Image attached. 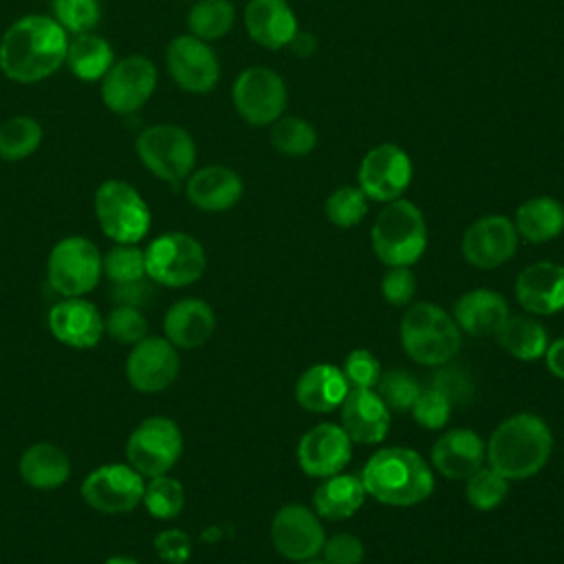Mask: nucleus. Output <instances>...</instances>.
Wrapping results in <instances>:
<instances>
[{
  "label": "nucleus",
  "instance_id": "nucleus-1",
  "mask_svg": "<svg viewBox=\"0 0 564 564\" xmlns=\"http://www.w3.org/2000/svg\"><path fill=\"white\" fill-rule=\"evenodd\" d=\"M68 33L48 15L15 20L0 40V70L18 84L51 77L64 62Z\"/></svg>",
  "mask_w": 564,
  "mask_h": 564
},
{
  "label": "nucleus",
  "instance_id": "nucleus-2",
  "mask_svg": "<svg viewBox=\"0 0 564 564\" xmlns=\"http://www.w3.org/2000/svg\"><path fill=\"white\" fill-rule=\"evenodd\" d=\"M485 449L491 469L507 480H522L546 465L553 452V434L538 414L520 412L491 432Z\"/></svg>",
  "mask_w": 564,
  "mask_h": 564
},
{
  "label": "nucleus",
  "instance_id": "nucleus-3",
  "mask_svg": "<svg viewBox=\"0 0 564 564\" xmlns=\"http://www.w3.org/2000/svg\"><path fill=\"white\" fill-rule=\"evenodd\" d=\"M366 494L388 507H414L434 491L430 465L408 447H383L375 452L364 469Z\"/></svg>",
  "mask_w": 564,
  "mask_h": 564
},
{
  "label": "nucleus",
  "instance_id": "nucleus-4",
  "mask_svg": "<svg viewBox=\"0 0 564 564\" xmlns=\"http://www.w3.org/2000/svg\"><path fill=\"white\" fill-rule=\"evenodd\" d=\"M370 245L386 267L414 264L427 247L423 212L408 198L383 203L370 229Z\"/></svg>",
  "mask_w": 564,
  "mask_h": 564
},
{
  "label": "nucleus",
  "instance_id": "nucleus-5",
  "mask_svg": "<svg viewBox=\"0 0 564 564\" xmlns=\"http://www.w3.org/2000/svg\"><path fill=\"white\" fill-rule=\"evenodd\" d=\"M401 344L416 364L445 366L460 348V328L438 304L416 302L401 317Z\"/></svg>",
  "mask_w": 564,
  "mask_h": 564
},
{
  "label": "nucleus",
  "instance_id": "nucleus-6",
  "mask_svg": "<svg viewBox=\"0 0 564 564\" xmlns=\"http://www.w3.org/2000/svg\"><path fill=\"white\" fill-rule=\"evenodd\" d=\"M134 152L148 172L172 187H178L194 172L196 141L176 123L143 128L134 141Z\"/></svg>",
  "mask_w": 564,
  "mask_h": 564
},
{
  "label": "nucleus",
  "instance_id": "nucleus-7",
  "mask_svg": "<svg viewBox=\"0 0 564 564\" xmlns=\"http://www.w3.org/2000/svg\"><path fill=\"white\" fill-rule=\"evenodd\" d=\"M95 214L101 231L119 245H137L152 220L141 194L119 178H108L97 187Z\"/></svg>",
  "mask_w": 564,
  "mask_h": 564
},
{
  "label": "nucleus",
  "instance_id": "nucleus-8",
  "mask_svg": "<svg viewBox=\"0 0 564 564\" xmlns=\"http://www.w3.org/2000/svg\"><path fill=\"white\" fill-rule=\"evenodd\" d=\"M104 273V256L84 236L62 238L48 253V284L64 297H82L93 291Z\"/></svg>",
  "mask_w": 564,
  "mask_h": 564
},
{
  "label": "nucleus",
  "instance_id": "nucleus-9",
  "mask_svg": "<svg viewBox=\"0 0 564 564\" xmlns=\"http://www.w3.org/2000/svg\"><path fill=\"white\" fill-rule=\"evenodd\" d=\"M231 101L245 123L264 128L284 115L289 88L282 75L273 68L249 66L234 79Z\"/></svg>",
  "mask_w": 564,
  "mask_h": 564
},
{
  "label": "nucleus",
  "instance_id": "nucleus-10",
  "mask_svg": "<svg viewBox=\"0 0 564 564\" xmlns=\"http://www.w3.org/2000/svg\"><path fill=\"white\" fill-rule=\"evenodd\" d=\"M145 253V275L165 286H187L205 271L203 245L183 231L154 238Z\"/></svg>",
  "mask_w": 564,
  "mask_h": 564
},
{
  "label": "nucleus",
  "instance_id": "nucleus-11",
  "mask_svg": "<svg viewBox=\"0 0 564 564\" xmlns=\"http://www.w3.org/2000/svg\"><path fill=\"white\" fill-rule=\"evenodd\" d=\"M183 449V436L178 425L167 416H150L141 421L126 445L128 463L141 476L167 474L178 460Z\"/></svg>",
  "mask_w": 564,
  "mask_h": 564
},
{
  "label": "nucleus",
  "instance_id": "nucleus-12",
  "mask_svg": "<svg viewBox=\"0 0 564 564\" xmlns=\"http://www.w3.org/2000/svg\"><path fill=\"white\" fill-rule=\"evenodd\" d=\"M412 183V161L397 143L370 148L357 170V185L368 200L390 203L403 196Z\"/></svg>",
  "mask_w": 564,
  "mask_h": 564
},
{
  "label": "nucleus",
  "instance_id": "nucleus-13",
  "mask_svg": "<svg viewBox=\"0 0 564 564\" xmlns=\"http://www.w3.org/2000/svg\"><path fill=\"white\" fill-rule=\"evenodd\" d=\"M156 66L145 55H128L110 66L101 79V101L115 115L137 112L156 88Z\"/></svg>",
  "mask_w": 564,
  "mask_h": 564
},
{
  "label": "nucleus",
  "instance_id": "nucleus-14",
  "mask_svg": "<svg viewBox=\"0 0 564 564\" xmlns=\"http://www.w3.org/2000/svg\"><path fill=\"white\" fill-rule=\"evenodd\" d=\"M143 476L123 463H108L90 471L82 482V498L104 513L132 511L143 498Z\"/></svg>",
  "mask_w": 564,
  "mask_h": 564
},
{
  "label": "nucleus",
  "instance_id": "nucleus-15",
  "mask_svg": "<svg viewBox=\"0 0 564 564\" xmlns=\"http://www.w3.org/2000/svg\"><path fill=\"white\" fill-rule=\"evenodd\" d=\"M165 66L176 86L194 95L212 93L220 79V62L214 48L194 35H176L167 44Z\"/></svg>",
  "mask_w": 564,
  "mask_h": 564
},
{
  "label": "nucleus",
  "instance_id": "nucleus-16",
  "mask_svg": "<svg viewBox=\"0 0 564 564\" xmlns=\"http://www.w3.org/2000/svg\"><path fill=\"white\" fill-rule=\"evenodd\" d=\"M518 240L520 236L511 218L502 214H487L465 229L460 238V253L476 269H496L516 256Z\"/></svg>",
  "mask_w": 564,
  "mask_h": 564
},
{
  "label": "nucleus",
  "instance_id": "nucleus-17",
  "mask_svg": "<svg viewBox=\"0 0 564 564\" xmlns=\"http://www.w3.org/2000/svg\"><path fill=\"white\" fill-rule=\"evenodd\" d=\"M324 540L326 533L319 516L304 505H284L271 520V542L286 560L302 562L319 555Z\"/></svg>",
  "mask_w": 564,
  "mask_h": 564
},
{
  "label": "nucleus",
  "instance_id": "nucleus-18",
  "mask_svg": "<svg viewBox=\"0 0 564 564\" xmlns=\"http://www.w3.org/2000/svg\"><path fill=\"white\" fill-rule=\"evenodd\" d=\"M352 456V441L335 423L311 427L297 443V465L306 476L328 478L339 474Z\"/></svg>",
  "mask_w": 564,
  "mask_h": 564
},
{
  "label": "nucleus",
  "instance_id": "nucleus-19",
  "mask_svg": "<svg viewBox=\"0 0 564 564\" xmlns=\"http://www.w3.org/2000/svg\"><path fill=\"white\" fill-rule=\"evenodd\" d=\"M126 375L139 392L165 390L178 375L176 346L165 337H143L128 355Z\"/></svg>",
  "mask_w": 564,
  "mask_h": 564
},
{
  "label": "nucleus",
  "instance_id": "nucleus-20",
  "mask_svg": "<svg viewBox=\"0 0 564 564\" xmlns=\"http://www.w3.org/2000/svg\"><path fill=\"white\" fill-rule=\"evenodd\" d=\"M339 425L352 443L375 445L390 427V410L372 388H350L339 405Z\"/></svg>",
  "mask_w": 564,
  "mask_h": 564
},
{
  "label": "nucleus",
  "instance_id": "nucleus-21",
  "mask_svg": "<svg viewBox=\"0 0 564 564\" xmlns=\"http://www.w3.org/2000/svg\"><path fill=\"white\" fill-rule=\"evenodd\" d=\"M242 20L247 35L269 51L286 48L300 31L295 11L286 0H249Z\"/></svg>",
  "mask_w": 564,
  "mask_h": 564
},
{
  "label": "nucleus",
  "instance_id": "nucleus-22",
  "mask_svg": "<svg viewBox=\"0 0 564 564\" xmlns=\"http://www.w3.org/2000/svg\"><path fill=\"white\" fill-rule=\"evenodd\" d=\"M51 333L66 346L93 348L104 335V317L82 297H64L48 311Z\"/></svg>",
  "mask_w": 564,
  "mask_h": 564
},
{
  "label": "nucleus",
  "instance_id": "nucleus-23",
  "mask_svg": "<svg viewBox=\"0 0 564 564\" xmlns=\"http://www.w3.org/2000/svg\"><path fill=\"white\" fill-rule=\"evenodd\" d=\"M516 297L522 308L535 315H551L564 308V267L533 262L516 280Z\"/></svg>",
  "mask_w": 564,
  "mask_h": 564
},
{
  "label": "nucleus",
  "instance_id": "nucleus-24",
  "mask_svg": "<svg viewBox=\"0 0 564 564\" xmlns=\"http://www.w3.org/2000/svg\"><path fill=\"white\" fill-rule=\"evenodd\" d=\"M242 178L227 165H205L185 181L187 200L203 212H227L242 198Z\"/></svg>",
  "mask_w": 564,
  "mask_h": 564
},
{
  "label": "nucleus",
  "instance_id": "nucleus-25",
  "mask_svg": "<svg viewBox=\"0 0 564 564\" xmlns=\"http://www.w3.org/2000/svg\"><path fill=\"white\" fill-rule=\"evenodd\" d=\"M485 452V443L474 430L454 427L434 441L432 465L445 478L463 480L482 467Z\"/></svg>",
  "mask_w": 564,
  "mask_h": 564
},
{
  "label": "nucleus",
  "instance_id": "nucleus-26",
  "mask_svg": "<svg viewBox=\"0 0 564 564\" xmlns=\"http://www.w3.org/2000/svg\"><path fill=\"white\" fill-rule=\"evenodd\" d=\"M507 317V300L491 289H471L463 293L454 304L456 326L474 337L496 335Z\"/></svg>",
  "mask_w": 564,
  "mask_h": 564
},
{
  "label": "nucleus",
  "instance_id": "nucleus-27",
  "mask_svg": "<svg viewBox=\"0 0 564 564\" xmlns=\"http://www.w3.org/2000/svg\"><path fill=\"white\" fill-rule=\"evenodd\" d=\"M216 326L214 311L207 302L198 297H185L174 302L163 319L165 335L176 348H198L203 346Z\"/></svg>",
  "mask_w": 564,
  "mask_h": 564
},
{
  "label": "nucleus",
  "instance_id": "nucleus-28",
  "mask_svg": "<svg viewBox=\"0 0 564 564\" xmlns=\"http://www.w3.org/2000/svg\"><path fill=\"white\" fill-rule=\"evenodd\" d=\"M348 381L341 368L333 364H315L304 370L295 383V399L308 412H333L348 394Z\"/></svg>",
  "mask_w": 564,
  "mask_h": 564
},
{
  "label": "nucleus",
  "instance_id": "nucleus-29",
  "mask_svg": "<svg viewBox=\"0 0 564 564\" xmlns=\"http://www.w3.org/2000/svg\"><path fill=\"white\" fill-rule=\"evenodd\" d=\"M513 225L520 238L533 245L549 242L564 231V205L553 196L527 198L513 216Z\"/></svg>",
  "mask_w": 564,
  "mask_h": 564
},
{
  "label": "nucleus",
  "instance_id": "nucleus-30",
  "mask_svg": "<svg viewBox=\"0 0 564 564\" xmlns=\"http://www.w3.org/2000/svg\"><path fill=\"white\" fill-rule=\"evenodd\" d=\"M366 500V489L359 476L335 474L324 478L313 494V507L319 518L344 520L355 516Z\"/></svg>",
  "mask_w": 564,
  "mask_h": 564
},
{
  "label": "nucleus",
  "instance_id": "nucleus-31",
  "mask_svg": "<svg viewBox=\"0 0 564 564\" xmlns=\"http://www.w3.org/2000/svg\"><path fill=\"white\" fill-rule=\"evenodd\" d=\"M20 474L35 489H57L70 476V460L57 445L35 443L24 449Z\"/></svg>",
  "mask_w": 564,
  "mask_h": 564
},
{
  "label": "nucleus",
  "instance_id": "nucleus-32",
  "mask_svg": "<svg viewBox=\"0 0 564 564\" xmlns=\"http://www.w3.org/2000/svg\"><path fill=\"white\" fill-rule=\"evenodd\" d=\"M70 73L82 82H97L115 64V53L110 42L95 33H82L68 40L66 62Z\"/></svg>",
  "mask_w": 564,
  "mask_h": 564
},
{
  "label": "nucleus",
  "instance_id": "nucleus-33",
  "mask_svg": "<svg viewBox=\"0 0 564 564\" xmlns=\"http://www.w3.org/2000/svg\"><path fill=\"white\" fill-rule=\"evenodd\" d=\"M496 341L511 357L520 361H533L544 355L549 346V335L538 319L527 315H516V317L509 315L505 324L498 328Z\"/></svg>",
  "mask_w": 564,
  "mask_h": 564
},
{
  "label": "nucleus",
  "instance_id": "nucleus-34",
  "mask_svg": "<svg viewBox=\"0 0 564 564\" xmlns=\"http://www.w3.org/2000/svg\"><path fill=\"white\" fill-rule=\"evenodd\" d=\"M236 22V9L229 0H196L187 13L189 35L203 42L223 40Z\"/></svg>",
  "mask_w": 564,
  "mask_h": 564
},
{
  "label": "nucleus",
  "instance_id": "nucleus-35",
  "mask_svg": "<svg viewBox=\"0 0 564 564\" xmlns=\"http://www.w3.org/2000/svg\"><path fill=\"white\" fill-rule=\"evenodd\" d=\"M44 130L37 119L29 115H13L0 123V159H29L42 143Z\"/></svg>",
  "mask_w": 564,
  "mask_h": 564
},
{
  "label": "nucleus",
  "instance_id": "nucleus-36",
  "mask_svg": "<svg viewBox=\"0 0 564 564\" xmlns=\"http://www.w3.org/2000/svg\"><path fill=\"white\" fill-rule=\"evenodd\" d=\"M269 139H271V145L275 152L291 156V159H300L315 150L317 130L304 117L282 115L278 121L271 123Z\"/></svg>",
  "mask_w": 564,
  "mask_h": 564
},
{
  "label": "nucleus",
  "instance_id": "nucleus-37",
  "mask_svg": "<svg viewBox=\"0 0 564 564\" xmlns=\"http://www.w3.org/2000/svg\"><path fill=\"white\" fill-rule=\"evenodd\" d=\"M141 500L150 511V516L159 520H170L181 513L185 502V491L176 478L161 474V476H152V480L143 489Z\"/></svg>",
  "mask_w": 564,
  "mask_h": 564
},
{
  "label": "nucleus",
  "instance_id": "nucleus-38",
  "mask_svg": "<svg viewBox=\"0 0 564 564\" xmlns=\"http://www.w3.org/2000/svg\"><path fill=\"white\" fill-rule=\"evenodd\" d=\"M465 496L467 502L478 511H491L496 509L509 494L507 478L500 476L491 467H478L471 476L465 478Z\"/></svg>",
  "mask_w": 564,
  "mask_h": 564
},
{
  "label": "nucleus",
  "instance_id": "nucleus-39",
  "mask_svg": "<svg viewBox=\"0 0 564 564\" xmlns=\"http://www.w3.org/2000/svg\"><path fill=\"white\" fill-rule=\"evenodd\" d=\"M324 212L326 218L339 227V229H348L361 223V218L368 212V198L366 194L359 189V185H341L337 187L324 203Z\"/></svg>",
  "mask_w": 564,
  "mask_h": 564
},
{
  "label": "nucleus",
  "instance_id": "nucleus-40",
  "mask_svg": "<svg viewBox=\"0 0 564 564\" xmlns=\"http://www.w3.org/2000/svg\"><path fill=\"white\" fill-rule=\"evenodd\" d=\"M53 20L73 35L93 33L99 24L101 7L97 0H53Z\"/></svg>",
  "mask_w": 564,
  "mask_h": 564
},
{
  "label": "nucleus",
  "instance_id": "nucleus-41",
  "mask_svg": "<svg viewBox=\"0 0 564 564\" xmlns=\"http://www.w3.org/2000/svg\"><path fill=\"white\" fill-rule=\"evenodd\" d=\"M375 388H377L375 392L381 397L388 410H399V412H408L421 392L419 381L405 370L381 372Z\"/></svg>",
  "mask_w": 564,
  "mask_h": 564
},
{
  "label": "nucleus",
  "instance_id": "nucleus-42",
  "mask_svg": "<svg viewBox=\"0 0 564 564\" xmlns=\"http://www.w3.org/2000/svg\"><path fill=\"white\" fill-rule=\"evenodd\" d=\"M104 273L115 282H134L145 278V253L137 245H115L104 256Z\"/></svg>",
  "mask_w": 564,
  "mask_h": 564
},
{
  "label": "nucleus",
  "instance_id": "nucleus-43",
  "mask_svg": "<svg viewBox=\"0 0 564 564\" xmlns=\"http://www.w3.org/2000/svg\"><path fill=\"white\" fill-rule=\"evenodd\" d=\"M454 403L434 386L421 388L414 405L410 408L412 419L425 430H443L449 421Z\"/></svg>",
  "mask_w": 564,
  "mask_h": 564
},
{
  "label": "nucleus",
  "instance_id": "nucleus-44",
  "mask_svg": "<svg viewBox=\"0 0 564 564\" xmlns=\"http://www.w3.org/2000/svg\"><path fill=\"white\" fill-rule=\"evenodd\" d=\"M104 330L119 344H137L145 337L148 322L139 308L117 304L104 319Z\"/></svg>",
  "mask_w": 564,
  "mask_h": 564
},
{
  "label": "nucleus",
  "instance_id": "nucleus-45",
  "mask_svg": "<svg viewBox=\"0 0 564 564\" xmlns=\"http://www.w3.org/2000/svg\"><path fill=\"white\" fill-rule=\"evenodd\" d=\"M341 372L348 381V388H375L381 377V366L370 350L355 348L348 352Z\"/></svg>",
  "mask_w": 564,
  "mask_h": 564
},
{
  "label": "nucleus",
  "instance_id": "nucleus-46",
  "mask_svg": "<svg viewBox=\"0 0 564 564\" xmlns=\"http://www.w3.org/2000/svg\"><path fill=\"white\" fill-rule=\"evenodd\" d=\"M416 291V278L410 267H388L381 278V293L392 306H408Z\"/></svg>",
  "mask_w": 564,
  "mask_h": 564
},
{
  "label": "nucleus",
  "instance_id": "nucleus-47",
  "mask_svg": "<svg viewBox=\"0 0 564 564\" xmlns=\"http://www.w3.org/2000/svg\"><path fill=\"white\" fill-rule=\"evenodd\" d=\"M322 557L326 564H361L364 544L352 533H335L324 540Z\"/></svg>",
  "mask_w": 564,
  "mask_h": 564
},
{
  "label": "nucleus",
  "instance_id": "nucleus-48",
  "mask_svg": "<svg viewBox=\"0 0 564 564\" xmlns=\"http://www.w3.org/2000/svg\"><path fill=\"white\" fill-rule=\"evenodd\" d=\"M154 551L167 564H185L192 553V540L181 529H165L154 538Z\"/></svg>",
  "mask_w": 564,
  "mask_h": 564
},
{
  "label": "nucleus",
  "instance_id": "nucleus-49",
  "mask_svg": "<svg viewBox=\"0 0 564 564\" xmlns=\"http://www.w3.org/2000/svg\"><path fill=\"white\" fill-rule=\"evenodd\" d=\"M430 386H434L436 390H441L452 403L469 401V397H471V392H474L469 377H467L463 370H458V368H443V370H438V372L432 377Z\"/></svg>",
  "mask_w": 564,
  "mask_h": 564
},
{
  "label": "nucleus",
  "instance_id": "nucleus-50",
  "mask_svg": "<svg viewBox=\"0 0 564 564\" xmlns=\"http://www.w3.org/2000/svg\"><path fill=\"white\" fill-rule=\"evenodd\" d=\"M150 297H152V284L145 278L134 282H121V284H115L112 289V300L123 306L141 308L150 302Z\"/></svg>",
  "mask_w": 564,
  "mask_h": 564
},
{
  "label": "nucleus",
  "instance_id": "nucleus-51",
  "mask_svg": "<svg viewBox=\"0 0 564 564\" xmlns=\"http://www.w3.org/2000/svg\"><path fill=\"white\" fill-rule=\"evenodd\" d=\"M544 359H546V368L553 377L564 381V337L555 339L546 346L544 350Z\"/></svg>",
  "mask_w": 564,
  "mask_h": 564
},
{
  "label": "nucleus",
  "instance_id": "nucleus-52",
  "mask_svg": "<svg viewBox=\"0 0 564 564\" xmlns=\"http://www.w3.org/2000/svg\"><path fill=\"white\" fill-rule=\"evenodd\" d=\"M286 48H291L297 57H308V55H313V53L317 51V40H315L313 33L297 31L295 37L291 40V44H289Z\"/></svg>",
  "mask_w": 564,
  "mask_h": 564
},
{
  "label": "nucleus",
  "instance_id": "nucleus-53",
  "mask_svg": "<svg viewBox=\"0 0 564 564\" xmlns=\"http://www.w3.org/2000/svg\"><path fill=\"white\" fill-rule=\"evenodd\" d=\"M106 564H139V562L128 555H112L110 560H106Z\"/></svg>",
  "mask_w": 564,
  "mask_h": 564
},
{
  "label": "nucleus",
  "instance_id": "nucleus-54",
  "mask_svg": "<svg viewBox=\"0 0 564 564\" xmlns=\"http://www.w3.org/2000/svg\"><path fill=\"white\" fill-rule=\"evenodd\" d=\"M300 564H326L324 560H315V557H311V560H302Z\"/></svg>",
  "mask_w": 564,
  "mask_h": 564
},
{
  "label": "nucleus",
  "instance_id": "nucleus-55",
  "mask_svg": "<svg viewBox=\"0 0 564 564\" xmlns=\"http://www.w3.org/2000/svg\"><path fill=\"white\" fill-rule=\"evenodd\" d=\"M187 2H196V0H187Z\"/></svg>",
  "mask_w": 564,
  "mask_h": 564
}]
</instances>
